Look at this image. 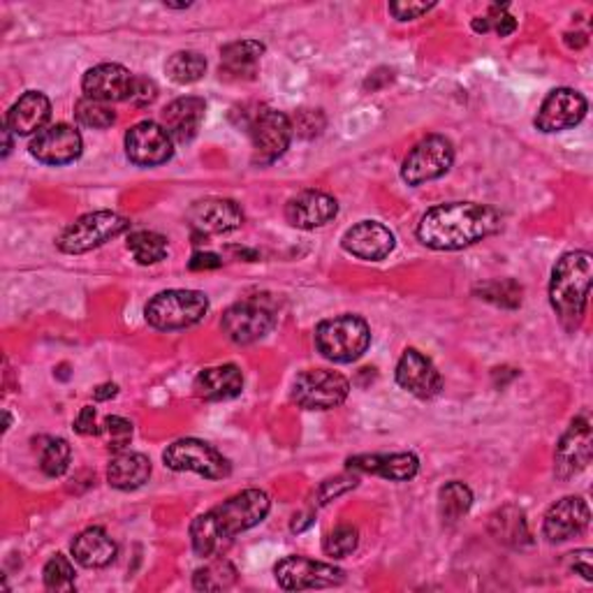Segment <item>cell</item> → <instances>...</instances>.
<instances>
[{
	"mask_svg": "<svg viewBox=\"0 0 593 593\" xmlns=\"http://www.w3.org/2000/svg\"><path fill=\"white\" fill-rule=\"evenodd\" d=\"M501 216L487 205L449 202L422 216L417 239L434 250H462L498 233Z\"/></svg>",
	"mask_w": 593,
	"mask_h": 593,
	"instance_id": "1",
	"label": "cell"
},
{
	"mask_svg": "<svg viewBox=\"0 0 593 593\" xmlns=\"http://www.w3.org/2000/svg\"><path fill=\"white\" fill-rule=\"evenodd\" d=\"M271 511V501L263 490H246L195 517L190 524V543L197 556H211L223 541L258 526Z\"/></svg>",
	"mask_w": 593,
	"mask_h": 593,
	"instance_id": "2",
	"label": "cell"
},
{
	"mask_svg": "<svg viewBox=\"0 0 593 593\" xmlns=\"http://www.w3.org/2000/svg\"><path fill=\"white\" fill-rule=\"evenodd\" d=\"M591 276L593 258L586 250L566 253V256H561V260L554 265L550 280V302L561 325L569 332H575L584 318Z\"/></svg>",
	"mask_w": 593,
	"mask_h": 593,
	"instance_id": "3",
	"label": "cell"
},
{
	"mask_svg": "<svg viewBox=\"0 0 593 593\" xmlns=\"http://www.w3.org/2000/svg\"><path fill=\"white\" fill-rule=\"evenodd\" d=\"M372 346L369 323L359 316L344 314L323 320L316 327V348L325 359L348 364L359 359Z\"/></svg>",
	"mask_w": 593,
	"mask_h": 593,
	"instance_id": "4",
	"label": "cell"
},
{
	"mask_svg": "<svg viewBox=\"0 0 593 593\" xmlns=\"http://www.w3.org/2000/svg\"><path fill=\"white\" fill-rule=\"evenodd\" d=\"M209 314V299L200 290H165L145 308L147 323L160 332H177L202 323Z\"/></svg>",
	"mask_w": 593,
	"mask_h": 593,
	"instance_id": "5",
	"label": "cell"
},
{
	"mask_svg": "<svg viewBox=\"0 0 593 593\" xmlns=\"http://www.w3.org/2000/svg\"><path fill=\"white\" fill-rule=\"evenodd\" d=\"M130 228V220L117 211H93L79 216L72 225L61 233L59 250L68 253V256H81L89 253L115 237L123 235Z\"/></svg>",
	"mask_w": 593,
	"mask_h": 593,
	"instance_id": "6",
	"label": "cell"
},
{
	"mask_svg": "<svg viewBox=\"0 0 593 593\" xmlns=\"http://www.w3.org/2000/svg\"><path fill=\"white\" fill-rule=\"evenodd\" d=\"M246 128L253 145V162L256 165H271L278 160L288 151L295 135L290 117L271 107H258Z\"/></svg>",
	"mask_w": 593,
	"mask_h": 593,
	"instance_id": "7",
	"label": "cell"
},
{
	"mask_svg": "<svg viewBox=\"0 0 593 593\" xmlns=\"http://www.w3.org/2000/svg\"><path fill=\"white\" fill-rule=\"evenodd\" d=\"M162 462L167 468L177 473H197L207 480H223L233 473L230 462L225 459L220 452L200 441V438H181L172 445H167L162 452Z\"/></svg>",
	"mask_w": 593,
	"mask_h": 593,
	"instance_id": "8",
	"label": "cell"
},
{
	"mask_svg": "<svg viewBox=\"0 0 593 593\" xmlns=\"http://www.w3.org/2000/svg\"><path fill=\"white\" fill-rule=\"evenodd\" d=\"M276 325V314L269 302L260 297H248L233 304L220 320L223 332L228 334L233 344L248 346L265 338Z\"/></svg>",
	"mask_w": 593,
	"mask_h": 593,
	"instance_id": "9",
	"label": "cell"
},
{
	"mask_svg": "<svg viewBox=\"0 0 593 593\" xmlns=\"http://www.w3.org/2000/svg\"><path fill=\"white\" fill-rule=\"evenodd\" d=\"M350 383L329 369H310L295 378L293 402L306 411H329L348 399Z\"/></svg>",
	"mask_w": 593,
	"mask_h": 593,
	"instance_id": "10",
	"label": "cell"
},
{
	"mask_svg": "<svg viewBox=\"0 0 593 593\" xmlns=\"http://www.w3.org/2000/svg\"><path fill=\"white\" fill-rule=\"evenodd\" d=\"M452 162H455V147L449 139L443 135H429L408 151L402 165V179L408 186H422L443 177Z\"/></svg>",
	"mask_w": 593,
	"mask_h": 593,
	"instance_id": "11",
	"label": "cell"
},
{
	"mask_svg": "<svg viewBox=\"0 0 593 593\" xmlns=\"http://www.w3.org/2000/svg\"><path fill=\"white\" fill-rule=\"evenodd\" d=\"M276 582L286 591H308V589H332L346 582V573L332 563L314 561L306 556H286L274 569Z\"/></svg>",
	"mask_w": 593,
	"mask_h": 593,
	"instance_id": "12",
	"label": "cell"
},
{
	"mask_svg": "<svg viewBox=\"0 0 593 593\" xmlns=\"http://www.w3.org/2000/svg\"><path fill=\"white\" fill-rule=\"evenodd\" d=\"M126 156L137 167H158L175 156V139L156 121H142L126 132Z\"/></svg>",
	"mask_w": 593,
	"mask_h": 593,
	"instance_id": "13",
	"label": "cell"
},
{
	"mask_svg": "<svg viewBox=\"0 0 593 593\" xmlns=\"http://www.w3.org/2000/svg\"><path fill=\"white\" fill-rule=\"evenodd\" d=\"M586 98L575 89H554L535 115V128L541 132H561L575 128L586 117Z\"/></svg>",
	"mask_w": 593,
	"mask_h": 593,
	"instance_id": "14",
	"label": "cell"
},
{
	"mask_svg": "<svg viewBox=\"0 0 593 593\" xmlns=\"http://www.w3.org/2000/svg\"><path fill=\"white\" fill-rule=\"evenodd\" d=\"M591 447H593V436H591V422L589 417H575L571 422L569 432L561 436L556 445L554 455V473L561 480H571L580 471H584L591 462Z\"/></svg>",
	"mask_w": 593,
	"mask_h": 593,
	"instance_id": "15",
	"label": "cell"
},
{
	"mask_svg": "<svg viewBox=\"0 0 593 593\" xmlns=\"http://www.w3.org/2000/svg\"><path fill=\"white\" fill-rule=\"evenodd\" d=\"M83 151V139L77 128L68 123H53L36 135L31 142V156L45 165H68L75 162Z\"/></svg>",
	"mask_w": 593,
	"mask_h": 593,
	"instance_id": "16",
	"label": "cell"
},
{
	"mask_svg": "<svg viewBox=\"0 0 593 593\" xmlns=\"http://www.w3.org/2000/svg\"><path fill=\"white\" fill-rule=\"evenodd\" d=\"M188 220L197 235H228L244 223V211L235 200L225 197H207L195 202L188 211Z\"/></svg>",
	"mask_w": 593,
	"mask_h": 593,
	"instance_id": "17",
	"label": "cell"
},
{
	"mask_svg": "<svg viewBox=\"0 0 593 593\" xmlns=\"http://www.w3.org/2000/svg\"><path fill=\"white\" fill-rule=\"evenodd\" d=\"M397 383L417 399H434L443 389V378L434 362L415 348H408L397 364Z\"/></svg>",
	"mask_w": 593,
	"mask_h": 593,
	"instance_id": "18",
	"label": "cell"
},
{
	"mask_svg": "<svg viewBox=\"0 0 593 593\" xmlns=\"http://www.w3.org/2000/svg\"><path fill=\"white\" fill-rule=\"evenodd\" d=\"M589 520L591 513L586 501L580 496H566L547 511L543 522V533L550 543H566L586 531Z\"/></svg>",
	"mask_w": 593,
	"mask_h": 593,
	"instance_id": "19",
	"label": "cell"
},
{
	"mask_svg": "<svg viewBox=\"0 0 593 593\" xmlns=\"http://www.w3.org/2000/svg\"><path fill=\"white\" fill-rule=\"evenodd\" d=\"M132 79L135 75L119 66V63H102L91 68L87 75H83L81 89L87 93V98L100 100V102H128L130 89H132Z\"/></svg>",
	"mask_w": 593,
	"mask_h": 593,
	"instance_id": "20",
	"label": "cell"
},
{
	"mask_svg": "<svg viewBox=\"0 0 593 593\" xmlns=\"http://www.w3.org/2000/svg\"><path fill=\"white\" fill-rule=\"evenodd\" d=\"M338 205L332 195L320 190H302L286 205V218L297 230H316L334 220Z\"/></svg>",
	"mask_w": 593,
	"mask_h": 593,
	"instance_id": "21",
	"label": "cell"
},
{
	"mask_svg": "<svg viewBox=\"0 0 593 593\" xmlns=\"http://www.w3.org/2000/svg\"><path fill=\"white\" fill-rule=\"evenodd\" d=\"M344 250L359 260L378 263L394 250V235L378 220H362L344 235Z\"/></svg>",
	"mask_w": 593,
	"mask_h": 593,
	"instance_id": "22",
	"label": "cell"
},
{
	"mask_svg": "<svg viewBox=\"0 0 593 593\" xmlns=\"http://www.w3.org/2000/svg\"><path fill=\"white\" fill-rule=\"evenodd\" d=\"M207 105L202 98H177L175 102H169L162 111V128L169 132V137L179 145H188L197 137L205 121Z\"/></svg>",
	"mask_w": 593,
	"mask_h": 593,
	"instance_id": "23",
	"label": "cell"
},
{
	"mask_svg": "<svg viewBox=\"0 0 593 593\" xmlns=\"http://www.w3.org/2000/svg\"><path fill=\"white\" fill-rule=\"evenodd\" d=\"M244 389V374L237 364L211 366L197 374L192 383V392L197 399L205 402H228L239 397Z\"/></svg>",
	"mask_w": 593,
	"mask_h": 593,
	"instance_id": "24",
	"label": "cell"
},
{
	"mask_svg": "<svg viewBox=\"0 0 593 593\" xmlns=\"http://www.w3.org/2000/svg\"><path fill=\"white\" fill-rule=\"evenodd\" d=\"M348 468L357 473H374L392 483H406L419 471V459L413 452H394V455H359L348 459Z\"/></svg>",
	"mask_w": 593,
	"mask_h": 593,
	"instance_id": "25",
	"label": "cell"
},
{
	"mask_svg": "<svg viewBox=\"0 0 593 593\" xmlns=\"http://www.w3.org/2000/svg\"><path fill=\"white\" fill-rule=\"evenodd\" d=\"M49 117H51L49 98L42 91H28L10 107L6 126L19 137H28L33 132H42Z\"/></svg>",
	"mask_w": 593,
	"mask_h": 593,
	"instance_id": "26",
	"label": "cell"
},
{
	"mask_svg": "<svg viewBox=\"0 0 593 593\" xmlns=\"http://www.w3.org/2000/svg\"><path fill=\"white\" fill-rule=\"evenodd\" d=\"M117 543L100 526L81 531L72 541V556L83 569H105L117 559Z\"/></svg>",
	"mask_w": 593,
	"mask_h": 593,
	"instance_id": "27",
	"label": "cell"
},
{
	"mask_svg": "<svg viewBox=\"0 0 593 593\" xmlns=\"http://www.w3.org/2000/svg\"><path fill=\"white\" fill-rule=\"evenodd\" d=\"M151 462L142 452H119L107 468L109 485L121 492H132L149 483Z\"/></svg>",
	"mask_w": 593,
	"mask_h": 593,
	"instance_id": "28",
	"label": "cell"
},
{
	"mask_svg": "<svg viewBox=\"0 0 593 593\" xmlns=\"http://www.w3.org/2000/svg\"><path fill=\"white\" fill-rule=\"evenodd\" d=\"M265 53V45L258 40H239L220 51V70L230 77H253Z\"/></svg>",
	"mask_w": 593,
	"mask_h": 593,
	"instance_id": "29",
	"label": "cell"
},
{
	"mask_svg": "<svg viewBox=\"0 0 593 593\" xmlns=\"http://www.w3.org/2000/svg\"><path fill=\"white\" fill-rule=\"evenodd\" d=\"M490 531L494 533L496 541L505 545L520 547L528 543V526H526L524 513L515 505H505L498 513H494L490 522Z\"/></svg>",
	"mask_w": 593,
	"mask_h": 593,
	"instance_id": "30",
	"label": "cell"
},
{
	"mask_svg": "<svg viewBox=\"0 0 593 593\" xmlns=\"http://www.w3.org/2000/svg\"><path fill=\"white\" fill-rule=\"evenodd\" d=\"M165 72L175 83H181V87H186V83H195L205 77L207 59L197 51H177L167 59Z\"/></svg>",
	"mask_w": 593,
	"mask_h": 593,
	"instance_id": "31",
	"label": "cell"
},
{
	"mask_svg": "<svg viewBox=\"0 0 593 593\" xmlns=\"http://www.w3.org/2000/svg\"><path fill=\"white\" fill-rule=\"evenodd\" d=\"M128 250L139 265H156L167 258V239L151 230H137L128 237Z\"/></svg>",
	"mask_w": 593,
	"mask_h": 593,
	"instance_id": "32",
	"label": "cell"
},
{
	"mask_svg": "<svg viewBox=\"0 0 593 593\" xmlns=\"http://www.w3.org/2000/svg\"><path fill=\"white\" fill-rule=\"evenodd\" d=\"M473 505V492L464 483H447L438 492V513L445 522H457L468 515Z\"/></svg>",
	"mask_w": 593,
	"mask_h": 593,
	"instance_id": "33",
	"label": "cell"
},
{
	"mask_svg": "<svg viewBox=\"0 0 593 593\" xmlns=\"http://www.w3.org/2000/svg\"><path fill=\"white\" fill-rule=\"evenodd\" d=\"M235 582H237V569L225 559L207 563L205 569L195 571L192 575V586L197 591H223L230 589Z\"/></svg>",
	"mask_w": 593,
	"mask_h": 593,
	"instance_id": "34",
	"label": "cell"
},
{
	"mask_svg": "<svg viewBox=\"0 0 593 593\" xmlns=\"http://www.w3.org/2000/svg\"><path fill=\"white\" fill-rule=\"evenodd\" d=\"M75 119H77L83 128L105 130V128H109V126H115L117 115H115V109H111V105L83 96V98L77 102V107H75Z\"/></svg>",
	"mask_w": 593,
	"mask_h": 593,
	"instance_id": "35",
	"label": "cell"
},
{
	"mask_svg": "<svg viewBox=\"0 0 593 593\" xmlns=\"http://www.w3.org/2000/svg\"><path fill=\"white\" fill-rule=\"evenodd\" d=\"M70 457L72 449L66 438H49L42 447L40 468L47 477H61L70 468Z\"/></svg>",
	"mask_w": 593,
	"mask_h": 593,
	"instance_id": "36",
	"label": "cell"
},
{
	"mask_svg": "<svg viewBox=\"0 0 593 593\" xmlns=\"http://www.w3.org/2000/svg\"><path fill=\"white\" fill-rule=\"evenodd\" d=\"M475 293L480 299H487L496 306L505 308H517L522 304V286L515 284L513 278H503V280H490L485 286H477Z\"/></svg>",
	"mask_w": 593,
	"mask_h": 593,
	"instance_id": "37",
	"label": "cell"
},
{
	"mask_svg": "<svg viewBox=\"0 0 593 593\" xmlns=\"http://www.w3.org/2000/svg\"><path fill=\"white\" fill-rule=\"evenodd\" d=\"M45 586L51 591H72L75 589V566L66 554H56L47 561V566L42 571Z\"/></svg>",
	"mask_w": 593,
	"mask_h": 593,
	"instance_id": "38",
	"label": "cell"
},
{
	"mask_svg": "<svg viewBox=\"0 0 593 593\" xmlns=\"http://www.w3.org/2000/svg\"><path fill=\"white\" fill-rule=\"evenodd\" d=\"M517 19L507 12V6H492L487 17H475L473 19V31L477 33H490L494 31L498 38H507L515 33Z\"/></svg>",
	"mask_w": 593,
	"mask_h": 593,
	"instance_id": "39",
	"label": "cell"
},
{
	"mask_svg": "<svg viewBox=\"0 0 593 593\" xmlns=\"http://www.w3.org/2000/svg\"><path fill=\"white\" fill-rule=\"evenodd\" d=\"M357 543H359V533L355 526L350 524H342L336 526L327 538L323 543V550L327 556H334V559H346L348 554H353L357 550Z\"/></svg>",
	"mask_w": 593,
	"mask_h": 593,
	"instance_id": "40",
	"label": "cell"
},
{
	"mask_svg": "<svg viewBox=\"0 0 593 593\" xmlns=\"http://www.w3.org/2000/svg\"><path fill=\"white\" fill-rule=\"evenodd\" d=\"M100 436H105L107 447L115 449V452H123L126 445L132 438V425L126 417L119 415H109L102 419L100 425Z\"/></svg>",
	"mask_w": 593,
	"mask_h": 593,
	"instance_id": "41",
	"label": "cell"
},
{
	"mask_svg": "<svg viewBox=\"0 0 593 593\" xmlns=\"http://www.w3.org/2000/svg\"><path fill=\"white\" fill-rule=\"evenodd\" d=\"M156 98H158L156 81L149 79V77H142V75H135L128 102L135 105V107H149V105L156 102Z\"/></svg>",
	"mask_w": 593,
	"mask_h": 593,
	"instance_id": "42",
	"label": "cell"
},
{
	"mask_svg": "<svg viewBox=\"0 0 593 593\" xmlns=\"http://www.w3.org/2000/svg\"><path fill=\"white\" fill-rule=\"evenodd\" d=\"M355 487H357V477L338 475V477L327 480V483H323V487H320V492H318V498H320V503L325 505V503H329L332 498L342 496V494H346V492H350V490H355Z\"/></svg>",
	"mask_w": 593,
	"mask_h": 593,
	"instance_id": "43",
	"label": "cell"
},
{
	"mask_svg": "<svg viewBox=\"0 0 593 593\" xmlns=\"http://www.w3.org/2000/svg\"><path fill=\"white\" fill-rule=\"evenodd\" d=\"M434 10V3H389V12L399 21H413Z\"/></svg>",
	"mask_w": 593,
	"mask_h": 593,
	"instance_id": "44",
	"label": "cell"
},
{
	"mask_svg": "<svg viewBox=\"0 0 593 593\" xmlns=\"http://www.w3.org/2000/svg\"><path fill=\"white\" fill-rule=\"evenodd\" d=\"M75 432L81 436H96L100 434V425H98V415L93 406H83L81 413L75 419Z\"/></svg>",
	"mask_w": 593,
	"mask_h": 593,
	"instance_id": "45",
	"label": "cell"
},
{
	"mask_svg": "<svg viewBox=\"0 0 593 593\" xmlns=\"http://www.w3.org/2000/svg\"><path fill=\"white\" fill-rule=\"evenodd\" d=\"M223 265V260L216 256V253H205V250H197L195 256L190 258L188 267L192 271H202V269H218Z\"/></svg>",
	"mask_w": 593,
	"mask_h": 593,
	"instance_id": "46",
	"label": "cell"
},
{
	"mask_svg": "<svg viewBox=\"0 0 593 593\" xmlns=\"http://www.w3.org/2000/svg\"><path fill=\"white\" fill-rule=\"evenodd\" d=\"M571 563H573V571L580 573L586 582L593 580V571H591V552L589 550H582V552H575L571 554Z\"/></svg>",
	"mask_w": 593,
	"mask_h": 593,
	"instance_id": "47",
	"label": "cell"
},
{
	"mask_svg": "<svg viewBox=\"0 0 593 593\" xmlns=\"http://www.w3.org/2000/svg\"><path fill=\"white\" fill-rule=\"evenodd\" d=\"M117 394H119V385L107 383V385H100V387L93 392V397H96V402H107V399H111V397H117Z\"/></svg>",
	"mask_w": 593,
	"mask_h": 593,
	"instance_id": "48",
	"label": "cell"
},
{
	"mask_svg": "<svg viewBox=\"0 0 593 593\" xmlns=\"http://www.w3.org/2000/svg\"><path fill=\"white\" fill-rule=\"evenodd\" d=\"M12 130L6 126L3 128V158H8L10 156V151H12Z\"/></svg>",
	"mask_w": 593,
	"mask_h": 593,
	"instance_id": "49",
	"label": "cell"
}]
</instances>
